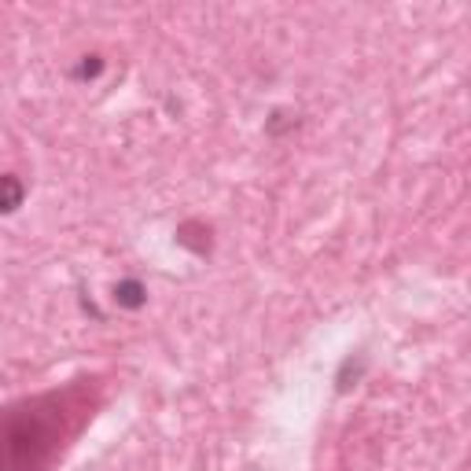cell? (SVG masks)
Wrapping results in <instances>:
<instances>
[{
    "label": "cell",
    "instance_id": "obj_2",
    "mask_svg": "<svg viewBox=\"0 0 471 471\" xmlns=\"http://www.w3.org/2000/svg\"><path fill=\"white\" fill-rule=\"evenodd\" d=\"M26 200V184L15 173H0V214H15Z\"/></svg>",
    "mask_w": 471,
    "mask_h": 471
},
{
    "label": "cell",
    "instance_id": "obj_4",
    "mask_svg": "<svg viewBox=\"0 0 471 471\" xmlns=\"http://www.w3.org/2000/svg\"><path fill=\"white\" fill-rule=\"evenodd\" d=\"M104 67H108V63H104V56L92 52V56H81V63L70 70V77H74V81H92V77H100V74H104Z\"/></svg>",
    "mask_w": 471,
    "mask_h": 471
},
{
    "label": "cell",
    "instance_id": "obj_5",
    "mask_svg": "<svg viewBox=\"0 0 471 471\" xmlns=\"http://www.w3.org/2000/svg\"><path fill=\"white\" fill-rule=\"evenodd\" d=\"M361 372H364V357H357V361H353V357H346V361H343V368H339V375H335V384H339V391H343V394L361 380Z\"/></svg>",
    "mask_w": 471,
    "mask_h": 471
},
{
    "label": "cell",
    "instance_id": "obj_3",
    "mask_svg": "<svg viewBox=\"0 0 471 471\" xmlns=\"http://www.w3.org/2000/svg\"><path fill=\"white\" fill-rule=\"evenodd\" d=\"M200 236H210V229H207L203 221H184V225L177 229V243L203 258V254H210V240H200Z\"/></svg>",
    "mask_w": 471,
    "mask_h": 471
},
{
    "label": "cell",
    "instance_id": "obj_6",
    "mask_svg": "<svg viewBox=\"0 0 471 471\" xmlns=\"http://www.w3.org/2000/svg\"><path fill=\"white\" fill-rule=\"evenodd\" d=\"M292 126H299V115L292 118V111H272V118L265 122V133H269V137H280V133L292 129Z\"/></svg>",
    "mask_w": 471,
    "mask_h": 471
},
{
    "label": "cell",
    "instance_id": "obj_1",
    "mask_svg": "<svg viewBox=\"0 0 471 471\" xmlns=\"http://www.w3.org/2000/svg\"><path fill=\"white\" fill-rule=\"evenodd\" d=\"M111 299H115V306H118V310L137 313V310H144V306H148V288L140 284V280L126 276V280H118V284H115Z\"/></svg>",
    "mask_w": 471,
    "mask_h": 471
}]
</instances>
